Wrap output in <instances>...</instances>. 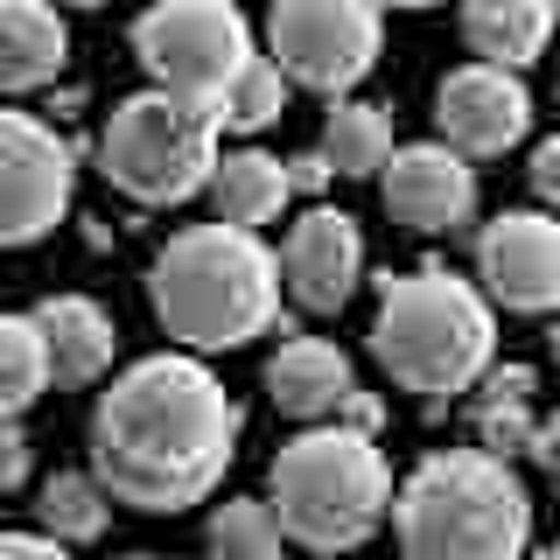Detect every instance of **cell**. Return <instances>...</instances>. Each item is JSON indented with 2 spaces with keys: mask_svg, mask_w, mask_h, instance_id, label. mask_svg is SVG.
<instances>
[{
  "mask_svg": "<svg viewBox=\"0 0 560 560\" xmlns=\"http://www.w3.org/2000/svg\"><path fill=\"white\" fill-rule=\"evenodd\" d=\"M238 399L203 358H140L92 407V477L133 512H189L238 455Z\"/></svg>",
  "mask_w": 560,
  "mask_h": 560,
  "instance_id": "1",
  "label": "cell"
},
{
  "mask_svg": "<svg viewBox=\"0 0 560 560\" xmlns=\"http://www.w3.org/2000/svg\"><path fill=\"white\" fill-rule=\"evenodd\" d=\"M148 302L183 350H238L280 323V259L259 232L189 224L154 253Z\"/></svg>",
  "mask_w": 560,
  "mask_h": 560,
  "instance_id": "2",
  "label": "cell"
},
{
  "mask_svg": "<svg viewBox=\"0 0 560 560\" xmlns=\"http://www.w3.org/2000/svg\"><path fill=\"white\" fill-rule=\"evenodd\" d=\"M393 533L407 560H525L533 498L490 448H442L393 490Z\"/></svg>",
  "mask_w": 560,
  "mask_h": 560,
  "instance_id": "3",
  "label": "cell"
},
{
  "mask_svg": "<svg viewBox=\"0 0 560 560\" xmlns=\"http://www.w3.org/2000/svg\"><path fill=\"white\" fill-rule=\"evenodd\" d=\"M490 350H498V315L477 280L448 267H413L385 280L372 315V358L393 372V385L442 407L490 372Z\"/></svg>",
  "mask_w": 560,
  "mask_h": 560,
  "instance_id": "4",
  "label": "cell"
},
{
  "mask_svg": "<svg viewBox=\"0 0 560 560\" xmlns=\"http://www.w3.org/2000/svg\"><path fill=\"white\" fill-rule=\"evenodd\" d=\"M273 518L308 553H350L393 518V469L378 434L350 420H315L273 455Z\"/></svg>",
  "mask_w": 560,
  "mask_h": 560,
  "instance_id": "5",
  "label": "cell"
},
{
  "mask_svg": "<svg viewBox=\"0 0 560 560\" xmlns=\"http://www.w3.org/2000/svg\"><path fill=\"white\" fill-rule=\"evenodd\" d=\"M98 162L105 183L133 203H183L210 189V168H218V113L175 98V92H133L113 105L98 133Z\"/></svg>",
  "mask_w": 560,
  "mask_h": 560,
  "instance_id": "6",
  "label": "cell"
},
{
  "mask_svg": "<svg viewBox=\"0 0 560 560\" xmlns=\"http://www.w3.org/2000/svg\"><path fill=\"white\" fill-rule=\"evenodd\" d=\"M133 57L154 92L218 113L232 78L253 63V28L232 0H154L133 22Z\"/></svg>",
  "mask_w": 560,
  "mask_h": 560,
  "instance_id": "7",
  "label": "cell"
},
{
  "mask_svg": "<svg viewBox=\"0 0 560 560\" xmlns=\"http://www.w3.org/2000/svg\"><path fill=\"white\" fill-rule=\"evenodd\" d=\"M267 43L288 84L343 98L378 63V0H273Z\"/></svg>",
  "mask_w": 560,
  "mask_h": 560,
  "instance_id": "8",
  "label": "cell"
},
{
  "mask_svg": "<svg viewBox=\"0 0 560 560\" xmlns=\"http://www.w3.org/2000/svg\"><path fill=\"white\" fill-rule=\"evenodd\" d=\"M78 189L70 140L35 113H0V245H35L63 224Z\"/></svg>",
  "mask_w": 560,
  "mask_h": 560,
  "instance_id": "9",
  "label": "cell"
},
{
  "mask_svg": "<svg viewBox=\"0 0 560 560\" xmlns=\"http://www.w3.org/2000/svg\"><path fill=\"white\" fill-rule=\"evenodd\" d=\"M477 280L490 308L553 315L560 308V218L553 210H504L477 232Z\"/></svg>",
  "mask_w": 560,
  "mask_h": 560,
  "instance_id": "10",
  "label": "cell"
},
{
  "mask_svg": "<svg viewBox=\"0 0 560 560\" xmlns=\"http://www.w3.org/2000/svg\"><path fill=\"white\" fill-rule=\"evenodd\" d=\"M434 127L455 154L469 162H490V154L518 148L525 127H533V92L518 84V70H498V63H463L442 78L434 92Z\"/></svg>",
  "mask_w": 560,
  "mask_h": 560,
  "instance_id": "11",
  "label": "cell"
},
{
  "mask_svg": "<svg viewBox=\"0 0 560 560\" xmlns=\"http://www.w3.org/2000/svg\"><path fill=\"white\" fill-rule=\"evenodd\" d=\"M378 189H385V210L420 238H442L455 224H469V210H477V168L448 140L393 148V162L378 168Z\"/></svg>",
  "mask_w": 560,
  "mask_h": 560,
  "instance_id": "12",
  "label": "cell"
},
{
  "mask_svg": "<svg viewBox=\"0 0 560 560\" xmlns=\"http://www.w3.org/2000/svg\"><path fill=\"white\" fill-rule=\"evenodd\" d=\"M364 280V232L343 210H308L280 245V288L302 315H337Z\"/></svg>",
  "mask_w": 560,
  "mask_h": 560,
  "instance_id": "13",
  "label": "cell"
},
{
  "mask_svg": "<svg viewBox=\"0 0 560 560\" xmlns=\"http://www.w3.org/2000/svg\"><path fill=\"white\" fill-rule=\"evenodd\" d=\"M267 393H273V407L288 413V420L315 428V420H337L350 407L358 372H350V358H343L337 343L302 337V329H294V337L273 350V364H267Z\"/></svg>",
  "mask_w": 560,
  "mask_h": 560,
  "instance_id": "14",
  "label": "cell"
},
{
  "mask_svg": "<svg viewBox=\"0 0 560 560\" xmlns=\"http://www.w3.org/2000/svg\"><path fill=\"white\" fill-rule=\"evenodd\" d=\"M35 329L49 343V378L57 385H98L119 358V329L92 294H49V302H35Z\"/></svg>",
  "mask_w": 560,
  "mask_h": 560,
  "instance_id": "15",
  "label": "cell"
},
{
  "mask_svg": "<svg viewBox=\"0 0 560 560\" xmlns=\"http://www.w3.org/2000/svg\"><path fill=\"white\" fill-rule=\"evenodd\" d=\"M70 63L57 0H0V92H43Z\"/></svg>",
  "mask_w": 560,
  "mask_h": 560,
  "instance_id": "16",
  "label": "cell"
},
{
  "mask_svg": "<svg viewBox=\"0 0 560 560\" xmlns=\"http://www.w3.org/2000/svg\"><path fill=\"white\" fill-rule=\"evenodd\" d=\"M463 43L498 70L539 63L553 43V0H463Z\"/></svg>",
  "mask_w": 560,
  "mask_h": 560,
  "instance_id": "17",
  "label": "cell"
},
{
  "mask_svg": "<svg viewBox=\"0 0 560 560\" xmlns=\"http://www.w3.org/2000/svg\"><path fill=\"white\" fill-rule=\"evenodd\" d=\"M288 162L267 148H238V154H218L210 168V203H218V224H238V232H259L288 210Z\"/></svg>",
  "mask_w": 560,
  "mask_h": 560,
  "instance_id": "18",
  "label": "cell"
},
{
  "mask_svg": "<svg viewBox=\"0 0 560 560\" xmlns=\"http://www.w3.org/2000/svg\"><path fill=\"white\" fill-rule=\"evenodd\" d=\"M469 393H477V407H469V413H477V448L512 455V448L539 442V420H533L539 378H533V364H490Z\"/></svg>",
  "mask_w": 560,
  "mask_h": 560,
  "instance_id": "19",
  "label": "cell"
},
{
  "mask_svg": "<svg viewBox=\"0 0 560 560\" xmlns=\"http://www.w3.org/2000/svg\"><path fill=\"white\" fill-rule=\"evenodd\" d=\"M393 119H385V105H364V98H337L323 119V154L337 175H378L393 162Z\"/></svg>",
  "mask_w": 560,
  "mask_h": 560,
  "instance_id": "20",
  "label": "cell"
},
{
  "mask_svg": "<svg viewBox=\"0 0 560 560\" xmlns=\"http://www.w3.org/2000/svg\"><path fill=\"white\" fill-rule=\"evenodd\" d=\"M49 385L57 378H49V343L35 329V315L0 308V420H22Z\"/></svg>",
  "mask_w": 560,
  "mask_h": 560,
  "instance_id": "21",
  "label": "cell"
},
{
  "mask_svg": "<svg viewBox=\"0 0 560 560\" xmlns=\"http://www.w3.org/2000/svg\"><path fill=\"white\" fill-rule=\"evenodd\" d=\"M35 518H43V533L63 539V547H92V539L105 533V518H113V498H105L98 477L57 469V477L35 490Z\"/></svg>",
  "mask_w": 560,
  "mask_h": 560,
  "instance_id": "22",
  "label": "cell"
},
{
  "mask_svg": "<svg viewBox=\"0 0 560 560\" xmlns=\"http://www.w3.org/2000/svg\"><path fill=\"white\" fill-rule=\"evenodd\" d=\"M203 547H210V560H280L288 533H280L267 498H224L218 512H210Z\"/></svg>",
  "mask_w": 560,
  "mask_h": 560,
  "instance_id": "23",
  "label": "cell"
},
{
  "mask_svg": "<svg viewBox=\"0 0 560 560\" xmlns=\"http://www.w3.org/2000/svg\"><path fill=\"white\" fill-rule=\"evenodd\" d=\"M288 70H280L273 57H259L253 49V63L232 78V92H224V105H218V127H238V133H259V127H273L280 113H288Z\"/></svg>",
  "mask_w": 560,
  "mask_h": 560,
  "instance_id": "24",
  "label": "cell"
},
{
  "mask_svg": "<svg viewBox=\"0 0 560 560\" xmlns=\"http://www.w3.org/2000/svg\"><path fill=\"white\" fill-rule=\"evenodd\" d=\"M525 175H533V197H539V203H547L553 218H560V133L533 148V168H525Z\"/></svg>",
  "mask_w": 560,
  "mask_h": 560,
  "instance_id": "25",
  "label": "cell"
},
{
  "mask_svg": "<svg viewBox=\"0 0 560 560\" xmlns=\"http://www.w3.org/2000/svg\"><path fill=\"white\" fill-rule=\"evenodd\" d=\"M22 477H28V434H22V420H0V498Z\"/></svg>",
  "mask_w": 560,
  "mask_h": 560,
  "instance_id": "26",
  "label": "cell"
},
{
  "mask_svg": "<svg viewBox=\"0 0 560 560\" xmlns=\"http://www.w3.org/2000/svg\"><path fill=\"white\" fill-rule=\"evenodd\" d=\"M0 560H70V547L49 533H0Z\"/></svg>",
  "mask_w": 560,
  "mask_h": 560,
  "instance_id": "27",
  "label": "cell"
},
{
  "mask_svg": "<svg viewBox=\"0 0 560 560\" xmlns=\"http://www.w3.org/2000/svg\"><path fill=\"white\" fill-rule=\"evenodd\" d=\"M329 175H337V168H329V154L308 148V154H294V162H288V189H294V197H315Z\"/></svg>",
  "mask_w": 560,
  "mask_h": 560,
  "instance_id": "28",
  "label": "cell"
},
{
  "mask_svg": "<svg viewBox=\"0 0 560 560\" xmlns=\"http://www.w3.org/2000/svg\"><path fill=\"white\" fill-rule=\"evenodd\" d=\"M539 463H547V477H553V490H560V420H547V428H539Z\"/></svg>",
  "mask_w": 560,
  "mask_h": 560,
  "instance_id": "29",
  "label": "cell"
},
{
  "mask_svg": "<svg viewBox=\"0 0 560 560\" xmlns=\"http://www.w3.org/2000/svg\"><path fill=\"white\" fill-rule=\"evenodd\" d=\"M547 350H553V364H560V308H553V329H547Z\"/></svg>",
  "mask_w": 560,
  "mask_h": 560,
  "instance_id": "30",
  "label": "cell"
},
{
  "mask_svg": "<svg viewBox=\"0 0 560 560\" xmlns=\"http://www.w3.org/2000/svg\"><path fill=\"white\" fill-rule=\"evenodd\" d=\"M378 8H442V0H378Z\"/></svg>",
  "mask_w": 560,
  "mask_h": 560,
  "instance_id": "31",
  "label": "cell"
},
{
  "mask_svg": "<svg viewBox=\"0 0 560 560\" xmlns=\"http://www.w3.org/2000/svg\"><path fill=\"white\" fill-rule=\"evenodd\" d=\"M57 8H78V14H92V8H105V0H57Z\"/></svg>",
  "mask_w": 560,
  "mask_h": 560,
  "instance_id": "32",
  "label": "cell"
},
{
  "mask_svg": "<svg viewBox=\"0 0 560 560\" xmlns=\"http://www.w3.org/2000/svg\"><path fill=\"white\" fill-rule=\"evenodd\" d=\"M533 560H560V539H553V547H539V553H533Z\"/></svg>",
  "mask_w": 560,
  "mask_h": 560,
  "instance_id": "33",
  "label": "cell"
},
{
  "mask_svg": "<svg viewBox=\"0 0 560 560\" xmlns=\"http://www.w3.org/2000/svg\"><path fill=\"white\" fill-rule=\"evenodd\" d=\"M127 560H154V553H127Z\"/></svg>",
  "mask_w": 560,
  "mask_h": 560,
  "instance_id": "34",
  "label": "cell"
},
{
  "mask_svg": "<svg viewBox=\"0 0 560 560\" xmlns=\"http://www.w3.org/2000/svg\"><path fill=\"white\" fill-rule=\"evenodd\" d=\"M553 22H560V0H553Z\"/></svg>",
  "mask_w": 560,
  "mask_h": 560,
  "instance_id": "35",
  "label": "cell"
}]
</instances>
